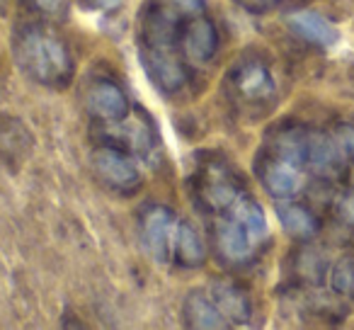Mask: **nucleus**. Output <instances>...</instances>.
<instances>
[{
    "label": "nucleus",
    "mask_w": 354,
    "mask_h": 330,
    "mask_svg": "<svg viewBox=\"0 0 354 330\" xmlns=\"http://www.w3.org/2000/svg\"><path fill=\"white\" fill-rule=\"evenodd\" d=\"M172 257L180 267H202L207 260V246L204 238L192 223L180 221L175 226V236H172Z\"/></svg>",
    "instance_id": "nucleus-18"
},
{
    "label": "nucleus",
    "mask_w": 354,
    "mask_h": 330,
    "mask_svg": "<svg viewBox=\"0 0 354 330\" xmlns=\"http://www.w3.org/2000/svg\"><path fill=\"white\" fill-rule=\"evenodd\" d=\"M299 272L304 279L308 282H320L325 277V260L313 250H306L301 253V260H299Z\"/></svg>",
    "instance_id": "nucleus-22"
},
{
    "label": "nucleus",
    "mask_w": 354,
    "mask_h": 330,
    "mask_svg": "<svg viewBox=\"0 0 354 330\" xmlns=\"http://www.w3.org/2000/svg\"><path fill=\"white\" fill-rule=\"evenodd\" d=\"M12 51L22 73L44 88H68L73 80L75 64L68 46L44 27H22L15 35Z\"/></svg>",
    "instance_id": "nucleus-1"
},
{
    "label": "nucleus",
    "mask_w": 354,
    "mask_h": 330,
    "mask_svg": "<svg viewBox=\"0 0 354 330\" xmlns=\"http://www.w3.org/2000/svg\"><path fill=\"white\" fill-rule=\"evenodd\" d=\"M209 296L214 299V304L218 306V311L223 313V318L228 323L245 325L252 318V301L248 296V291L243 286H238L231 279H216L209 286Z\"/></svg>",
    "instance_id": "nucleus-13"
},
{
    "label": "nucleus",
    "mask_w": 354,
    "mask_h": 330,
    "mask_svg": "<svg viewBox=\"0 0 354 330\" xmlns=\"http://www.w3.org/2000/svg\"><path fill=\"white\" fill-rule=\"evenodd\" d=\"M228 90L233 93V98L241 100L245 104H260L267 102L270 98H274L277 85L272 78L267 64H262L260 59H241L228 73Z\"/></svg>",
    "instance_id": "nucleus-4"
},
{
    "label": "nucleus",
    "mask_w": 354,
    "mask_h": 330,
    "mask_svg": "<svg viewBox=\"0 0 354 330\" xmlns=\"http://www.w3.org/2000/svg\"><path fill=\"white\" fill-rule=\"evenodd\" d=\"M333 289L337 294H352L354 291V257H344L335 265Z\"/></svg>",
    "instance_id": "nucleus-21"
},
{
    "label": "nucleus",
    "mask_w": 354,
    "mask_h": 330,
    "mask_svg": "<svg viewBox=\"0 0 354 330\" xmlns=\"http://www.w3.org/2000/svg\"><path fill=\"white\" fill-rule=\"evenodd\" d=\"M310 168L320 178H337L344 170V151L337 138L325 131H308V161Z\"/></svg>",
    "instance_id": "nucleus-12"
},
{
    "label": "nucleus",
    "mask_w": 354,
    "mask_h": 330,
    "mask_svg": "<svg viewBox=\"0 0 354 330\" xmlns=\"http://www.w3.org/2000/svg\"><path fill=\"white\" fill-rule=\"evenodd\" d=\"M180 51L185 59L194 66H207L218 51V32L216 25L207 15H194L185 22L180 35Z\"/></svg>",
    "instance_id": "nucleus-7"
},
{
    "label": "nucleus",
    "mask_w": 354,
    "mask_h": 330,
    "mask_svg": "<svg viewBox=\"0 0 354 330\" xmlns=\"http://www.w3.org/2000/svg\"><path fill=\"white\" fill-rule=\"evenodd\" d=\"M27 3L41 12H56L61 8V0H27Z\"/></svg>",
    "instance_id": "nucleus-25"
},
{
    "label": "nucleus",
    "mask_w": 354,
    "mask_h": 330,
    "mask_svg": "<svg viewBox=\"0 0 354 330\" xmlns=\"http://www.w3.org/2000/svg\"><path fill=\"white\" fill-rule=\"evenodd\" d=\"M289 27L301 39L310 42V44H315V46H323V49H333L339 42L337 27H335L328 17H323L320 12H313V10L291 12Z\"/></svg>",
    "instance_id": "nucleus-15"
},
{
    "label": "nucleus",
    "mask_w": 354,
    "mask_h": 330,
    "mask_svg": "<svg viewBox=\"0 0 354 330\" xmlns=\"http://www.w3.org/2000/svg\"><path fill=\"white\" fill-rule=\"evenodd\" d=\"M90 165L100 183L117 194H133L141 187V173L129 151L114 143H100L90 153Z\"/></svg>",
    "instance_id": "nucleus-2"
},
{
    "label": "nucleus",
    "mask_w": 354,
    "mask_h": 330,
    "mask_svg": "<svg viewBox=\"0 0 354 330\" xmlns=\"http://www.w3.org/2000/svg\"><path fill=\"white\" fill-rule=\"evenodd\" d=\"M214 250H216V257L223 262V265H231V267H241L245 262L252 260L255 255V243L252 238L248 236V231L236 221V219L221 217L216 219L214 223Z\"/></svg>",
    "instance_id": "nucleus-6"
},
{
    "label": "nucleus",
    "mask_w": 354,
    "mask_h": 330,
    "mask_svg": "<svg viewBox=\"0 0 354 330\" xmlns=\"http://www.w3.org/2000/svg\"><path fill=\"white\" fill-rule=\"evenodd\" d=\"M223 214H226V217H231V219H236V221L248 231V236L252 238V243H255V246L265 243V238H267V219H265L262 207L250 197V194L243 192L241 197H238ZM218 217H221V214H218Z\"/></svg>",
    "instance_id": "nucleus-19"
},
{
    "label": "nucleus",
    "mask_w": 354,
    "mask_h": 330,
    "mask_svg": "<svg viewBox=\"0 0 354 330\" xmlns=\"http://www.w3.org/2000/svg\"><path fill=\"white\" fill-rule=\"evenodd\" d=\"M109 127H117L119 131L114 134V146L124 148L131 156H148L156 146V136H153V122L146 114H138V117H124L122 122L109 124Z\"/></svg>",
    "instance_id": "nucleus-14"
},
{
    "label": "nucleus",
    "mask_w": 354,
    "mask_h": 330,
    "mask_svg": "<svg viewBox=\"0 0 354 330\" xmlns=\"http://www.w3.org/2000/svg\"><path fill=\"white\" fill-rule=\"evenodd\" d=\"M90 117L102 124H117L129 114V98L114 80H95L85 93Z\"/></svg>",
    "instance_id": "nucleus-9"
},
{
    "label": "nucleus",
    "mask_w": 354,
    "mask_h": 330,
    "mask_svg": "<svg viewBox=\"0 0 354 330\" xmlns=\"http://www.w3.org/2000/svg\"><path fill=\"white\" fill-rule=\"evenodd\" d=\"M267 148H270L267 151L270 156L286 161L304 170L306 161H308V131H304L299 127H281L270 136Z\"/></svg>",
    "instance_id": "nucleus-16"
},
{
    "label": "nucleus",
    "mask_w": 354,
    "mask_h": 330,
    "mask_svg": "<svg viewBox=\"0 0 354 330\" xmlns=\"http://www.w3.org/2000/svg\"><path fill=\"white\" fill-rule=\"evenodd\" d=\"M277 214H279V221H281V226H284V231L294 238L304 241V238H313L315 231H318L315 217L306 207H301V204H291V202L279 204Z\"/></svg>",
    "instance_id": "nucleus-20"
},
{
    "label": "nucleus",
    "mask_w": 354,
    "mask_h": 330,
    "mask_svg": "<svg viewBox=\"0 0 354 330\" xmlns=\"http://www.w3.org/2000/svg\"><path fill=\"white\" fill-rule=\"evenodd\" d=\"M141 64L146 68V75L162 93H180L189 80L187 68H185L183 61L177 59L175 51L141 49Z\"/></svg>",
    "instance_id": "nucleus-8"
},
{
    "label": "nucleus",
    "mask_w": 354,
    "mask_h": 330,
    "mask_svg": "<svg viewBox=\"0 0 354 330\" xmlns=\"http://www.w3.org/2000/svg\"><path fill=\"white\" fill-rule=\"evenodd\" d=\"M335 209H337L339 221L354 228V190H344L337 197V202H335Z\"/></svg>",
    "instance_id": "nucleus-23"
},
{
    "label": "nucleus",
    "mask_w": 354,
    "mask_h": 330,
    "mask_svg": "<svg viewBox=\"0 0 354 330\" xmlns=\"http://www.w3.org/2000/svg\"><path fill=\"white\" fill-rule=\"evenodd\" d=\"M32 148H35V138L30 129L12 114L0 112V163L17 170L32 156Z\"/></svg>",
    "instance_id": "nucleus-11"
},
{
    "label": "nucleus",
    "mask_w": 354,
    "mask_h": 330,
    "mask_svg": "<svg viewBox=\"0 0 354 330\" xmlns=\"http://www.w3.org/2000/svg\"><path fill=\"white\" fill-rule=\"evenodd\" d=\"M138 236L148 257L156 262H167L172 255L175 236V214L162 204H148L138 217Z\"/></svg>",
    "instance_id": "nucleus-5"
},
{
    "label": "nucleus",
    "mask_w": 354,
    "mask_h": 330,
    "mask_svg": "<svg viewBox=\"0 0 354 330\" xmlns=\"http://www.w3.org/2000/svg\"><path fill=\"white\" fill-rule=\"evenodd\" d=\"M255 170H257L260 183L265 185V190L274 199H291L304 187L301 168H296V165H291V163H286V161H279V158L270 156V153L257 161Z\"/></svg>",
    "instance_id": "nucleus-10"
},
{
    "label": "nucleus",
    "mask_w": 354,
    "mask_h": 330,
    "mask_svg": "<svg viewBox=\"0 0 354 330\" xmlns=\"http://www.w3.org/2000/svg\"><path fill=\"white\" fill-rule=\"evenodd\" d=\"M194 197L197 204L209 214H223L243 194L241 183L223 163H202L197 178H194Z\"/></svg>",
    "instance_id": "nucleus-3"
},
{
    "label": "nucleus",
    "mask_w": 354,
    "mask_h": 330,
    "mask_svg": "<svg viewBox=\"0 0 354 330\" xmlns=\"http://www.w3.org/2000/svg\"><path fill=\"white\" fill-rule=\"evenodd\" d=\"M337 141H339V146H342L344 156H349L354 161V127L342 124V127L337 129Z\"/></svg>",
    "instance_id": "nucleus-24"
},
{
    "label": "nucleus",
    "mask_w": 354,
    "mask_h": 330,
    "mask_svg": "<svg viewBox=\"0 0 354 330\" xmlns=\"http://www.w3.org/2000/svg\"><path fill=\"white\" fill-rule=\"evenodd\" d=\"M183 318L185 325L189 328H202V330H216V328H228V320L223 318V313L218 311V306L214 304V299L209 296V291H192L183 304Z\"/></svg>",
    "instance_id": "nucleus-17"
},
{
    "label": "nucleus",
    "mask_w": 354,
    "mask_h": 330,
    "mask_svg": "<svg viewBox=\"0 0 354 330\" xmlns=\"http://www.w3.org/2000/svg\"><path fill=\"white\" fill-rule=\"evenodd\" d=\"M352 294H354V291H352Z\"/></svg>",
    "instance_id": "nucleus-26"
}]
</instances>
